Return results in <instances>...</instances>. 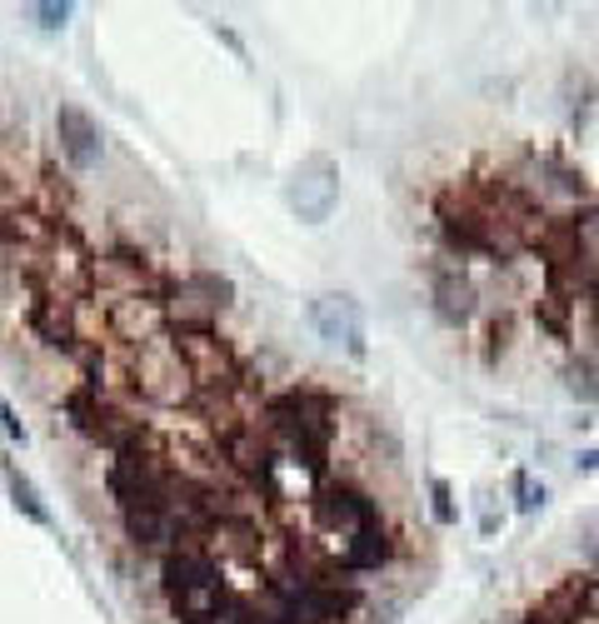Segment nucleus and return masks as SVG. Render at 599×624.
<instances>
[{"mask_svg":"<svg viewBox=\"0 0 599 624\" xmlns=\"http://www.w3.org/2000/svg\"><path fill=\"white\" fill-rule=\"evenodd\" d=\"M310 325L325 345H340L350 355H365V315L350 295H315L310 300Z\"/></svg>","mask_w":599,"mask_h":624,"instance_id":"11","label":"nucleus"},{"mask_svg":"<svg viewBox=\"0 0 599 624\" xmlns=\"http://www.w3.org/2000/svg\"><path fill=\"white\" fill-rule=\"evenodd\" d=\"M595 320H599V310H595Z\"/></svg>","mask_w":599,"mask_h":624,"instance_id":"28","label":"nucleus"},{"mask_svg":"<svg viewBox=\"0 0 599 624\" xmlns=\"http://www.w3.org/2000/svg\"><path fill=\"white\" fill-rule=\"evenodd\" d=\"M40 25H46V30H61L65 25V15H71V5H40Z\"/></svg>","mask_w":599,"mask_h":624,"instance_id":"24","label":"nucleus"},{"mask_svg":"<svg viewBox=\"0 0 599 624\" xmlns=\"http://www.w3.org/2000/svg\"><path fill=\"white\" fill-rule=\"evenodd\" d=\"M130 390L150 404H185L196 400V379L185 365L175 335H155L146 345H130Z\"/></svg>","mask_w":599,"mask_h":624,"instance_id":"4","label":"nucleus"},{"mask_svg":"<svg viewBox=\"0 0 599 624\" xmlns=\"http://www.w3.org/2000/svg\"><path fill=\"white\" fill-rule=\"evenodd\" d=\"M125 535L140 545V550H165L171 554L180 545V525H175L171 510H125Z\"/></svg>","mask_w":599,"mask_h":624,"instance_id":"17","label":"nucleus"},{"mask_svg":"<svg viewBox=\"0 0 599 624\" xmlns=\"http://www.w3.org/2000/svg\"><path fill=\"white\" fill-rule=\"evenodd\" d=\"M564 390L575 395L579 404H599V355H575L564 365Z\"/></svg>","mask_w":599,"mask_h":624,"instance_id":"20","label":"nucleus"},{"mask_svg":"<svg viewBox=\"0 0 599 624\" xmlns=\"http://www.w3.org/2000/svg\"><path fill=\"white\" fill-rule=\"evenodd\" d=\"M579 554L599 570V514H589L585 525H579Z\"/></svg>","mask_w":599,"mask_h":624,"instance_id":"22","label":"nucleus"},{"mask_svg":"<svg viewBox=\"0 0 599 624\" xmlns=\"http://www.w3.org/2000/svg\"><path fill=\"white\" fill-rule=\"evenodd\" d=\"M310 520H315L320 535L340 539V550H350L355 539L385 529V525H379L375 500H370L365 490H355V485H340V479H330V485H320V490H315V500H310ZM340 550H335V554H340Z\"/></svg>","mask_w":599,"mask_h":624,"instance_id":"5","label":"nucleus"},{"mask_svg":"<svg viewBox=\"0 0 599 624\" xmlns=\"http://www.w3.org/2000/svg\"><path fill=\"white\" fill-rule=\"evenodd\" d=\"M0 425H5V435H11V440H21V445H25V425L15 420V410H11L5 400H0Z\"/></svg>","mask_w":599,"mask_h":624,"instance_id":"25","label":"nucleus"},{"mask_svg":"<svg viewBox=\"0 0 599 624\" xmlns=\"http://www.w3.org/2000/svg\"><path fill=\"white\" fill-rule=\"evenodd\" d=\"M270 600L280 610V624H340L355 614L360 595L340 579H325V585L305 589H270Z\"/></svg>","mask_w":599,"mask_h":624,"instance_id":"8","label":"nucleus"},{"mask_svg":"<svg viewBox=\"0 0 599 624\" xmlns=\"http://www.w3.org/2000/svg\"><path fill=\"white\" fill-rule=\"evenodd\" d=\"M105 315H111V340H121V345H146L155 335H165V305H160L155 295L111 300Z\"/></svg>","mask_w":599,"mask_h":624,"instance_id":"12","label":"nucleus"},{"mask_svg":"<svg viewBox=\"0 0 599 624\" xmlns=\"http://www.w3.org/2000/svg\"><path fill=\"white\" fill-rule=\"evenodd\" d=\"M175 345H180L185 365H190L196 395L221 390V385H230V379L240 375V360H235V350L215 330H175Z\"/></svg>","mask_w":599,"mask_h":624,"instance_id":"10","label":"nucleus"},{"mask_svg":"<svg viewBox=\"0 0 599 624\" xmlns=\"http://www.w3.org/2000/svg\"><path fill=\"white\" fill-rule=\"evenodd\" d=\"M429 300H435V315H440L445 325H470L479 310V290L460 265H435V275H429Z\"/></svg>","mask_w":599,"mask_h":624,"instance_id":"13","label":"nucleus"},{"mask_svg":"<svg viewBox=\"0 0 599 624\" xmlns=\"http://www.w3.org/2000/svg\"><path fill=\"white\" fill-rule=\"evenodd\" d=\"M579 470H599V450H585V454H579Z\"/></svg>","mask_w":599,"mask_h":624,"instance_id":"27","label":"nucleus"},{"mask_svg":"<svg viewBox=\"0 0 599 624\" xmlns=\"http://www.w3.org/2000/svg\"><path fill=\"white\" fill-rule=\"evenodd\" d=\"M160 589H165L171 610L180 614V624H205L215 604L225 600V570L200 545H175L160 560Z\"/></svg>","mask_w":599,"mask_h":624,"instance_id":"3","label":"nucleus"},{"mask_svg":"<svg viewBox=\"0 0 599 624\" xmlns=\"http://www.w3.org/2000/svg\"><path fill=\"white\" fill-rule=\"evenodd\" d=\"M285 200H290V210L300 215V221L320 225L330 221L335 200H340V171H335L330 155H310L295 165L290 185H285Z\"/></svg>","mask_w":599,"mask_h":624,"instance_id":"9","label":"nucleus"},{"mask_svg":"<svg viewBox=\"0 0 599 624\" xmlns=\"http://www.w3.org/2000/svg\"><path fill=\"white\" fill-rule=\"evenodd\" d=\"M529 171H535L539 196L585 200V171H575V165H564V160H554V155H539V160H529Z\"/></svg>","mask_w":599,"mask_h":624,"instance_id":"18","label":"nucleus"},{"mask_svg":"<svg viewBox=\"0 0 599 624\" xmlns=\"http://www.w3.org/2000/svg\"><path fill=\"white\" fill-rule=\"evenodd\" d=\"M230 300H235V285L225 275H215V270H196V275L165 285V295H160L165 320H175L180 330H215V320H221V310Z\"/></svg>","mask_w":599,"mask_h":624,"instance_id":"6","label":"nucleus"},{"mask_svg":"<svg viewBox=\"0 0 599 624\" xmlns=\"http://www.w3.org/2000/svg\"><path fill=\"white\" fill-rule=\"evenodd\" d=\"M200 550L215 554V564H255L260 560V529L245 520V514H225V520H215L205 535V545Z\"/></svg>","mask_w":599,"mask_h":624,"instance_id":"15","label":"nucleus"},{"mask_svg":"<svg viewBox=\"0 0 599 624\" xmlns=\"http://www.w3.org/2000/svg\"><path fill=\"white\" fill-rule=\"evenodd\" d=\"M260 425L275 440V454H285V460L305 470H325L335 440V400L320 390H285L275 400H265Z\"/></svg>","mask_w":599,"mask_h":624,"instance_id":"1","label":"nucleus"},{"mask_svg":"<svg viewBox=\"0 0 599 624\" xmlns=\"http://www.w3.org/2000/svg\"><path fill=\"white\" fill-rule=\"evenodd\" d=\"M105 485H111V495H115V504H121V514H125V510H171V514H175L180 495L190 490V479L175 475L171 460H165L160 450H150L146 440L115 454Z\"/></svg>","mask_w":599,"mask_h":624,"instance_id":"2","label":"nucleus"},{"mask_svg":"<svg viewBox=\"0 0 599 624\" xmlns=\"http://www.w3.org/2000/svg\"><path fill=\"white\" fill-rule=\"evenodd\" d=\"M514 490H520V510H539V504H545V485H535V479H529V475H520V479H514Z\"/></svg>","mask_w":599,"mask_h":624,"instance_id":"23","label":"nucleus"},{"mask_svg":"<svg viewBox=\"0 0 599 624\" xmlns=\"http://www.w3.org/2000/svg\"><path fill=\"white\" fill-rule=\"evenodd\" d=\"M205 624H280V610H275V600H255V595H230L225 589V600L215 604V614H210Z\"/></svg>","mask_w":599,"mask_h":624,"instance_id":"19","label":"nucleus"},{"mask_svg":"<svg viewBox=\"0 0 599 624\" xmlns=\"http://www.w3.org/2000/svg\"><path fill=\"white\" fill-rule=\"evenodd\" d=\"M11 495H15V504H21V510L30 514V520H36V525H50V510H46V504H40L36 485H30V479H25V475H11Z\"/></svg>","mask_w":599,"mask_h":624,"instance_id":"21","label":"nucleus"},{"mask_svg":"<svg viewBox=\"0 0 599 624\" xmlns=\"http://www.w3.org/2000/svg\"><path fill=\"white\" fill-rule=\"evenodd\" d=\"M55 135H61V155L71 160L75 171H90L100 160V125L90 121V111L61 105V111H55Z\"/></svg>","mask_w":599,"mask_h":624,"instance_id":"16","label":"nucleus"},{"mask_svg":"<svg viewBox=\"0 0 599 624\" xmlns=\"http://www.w3.org/2000/svg\"><path fill=\"white\" fill-rule=\"evenodd\" d=\"M435 514H440V520H454V504H450V490H445L440 479H435Z\"/></svg>","mask_w":599,"mask_h":624,"instance_id":"26","label":"nucleus"},{"mask_svg":"<svg viewBox=\"0 0 599 624\" xmlns=\"http://www.w3.org/2000/svg\"><path fill=\"white\" fill-rule=\"evenodd\" d=\"M65 410H71V420H75L80 435H90V440L105 445L111 454H121V450H130V445L146 440V420H135L115 395L75 390L71 400H65Z\"/></svg>","mask_w":599,"mask_h":624,"instance_id":"7","label":"nucleus"},{"mask_svg":"<svg viewBox=\"0 0 599 624\" xmlns=\"http://www.w3.org/2000/svg\"><path fill=\"white\" fill-rule=\"evenodd\" d=\"M225 450V465L235 470L240 479H270V470H275V440L265 435V425H250V429H235V435H225L221 440Z\"/></svg>","mask_w":599,"mask_h":624,"instance_id":"14","label":"nucleus"}]
</instances>
